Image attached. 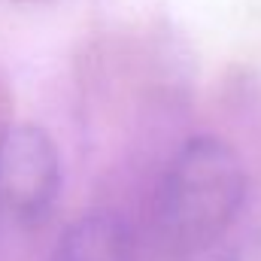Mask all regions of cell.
Segmentation results:
<instances>
[{"instance_id": "6da1fadb", "label": "cell", "mask_w": 261, "mask_h": 261, "mask_svg": "<svg viewBox=\"0 0 261 261\" xmlns=\"http://www.w3.org/2000/svg\"><path fill=\"white\" fill-rule=\"evenodd\" d=\"M246 200V167L231 143L192 137L170 161L158 192V228L179 252L222 240Z\"/></svg>"}, {"instance_id": "7a4b0ae2", "label": "cell", "mask_w": 261, "mask_h": 261, "mask_svg": "<svg viewBox=\"0 0 261 261\" xmlns=\"http://www.w3.org/2000/svg\"><path fill=\"white\" fill-rule=\"evenodd\" d=\"M61 195V158L52 137L37 125L0 134V213L18 225L49 216Z\"/></svg>"}, {"instance_id": "3957f363", "label": "cell", "mask_w": 261, "mask_h": 261, "mask_svg": "<svg viewBox=\"0 0 261 261\" xmlns=\"http://www.w3.org/2000/svg\"><path fill=\"white\" fill-rule=\"evenodd\" d=\"M55 261H134V237L116 213H85L61 234Z\"/></svg>"}, {"instance_id": "277c9868", "label": "cell", "mask_w": 261, "mask_h": 261, "mask_svg": "<svg viewBox=\"0 0 261 261\" xmlns=\"http://www.w3.org/2000/svg\"><path fill=\"white\" fill-rule=\"evenodd\" d=\"M216 261H261V231H252L234 240Z\"/></svg>"}]
</instances>
